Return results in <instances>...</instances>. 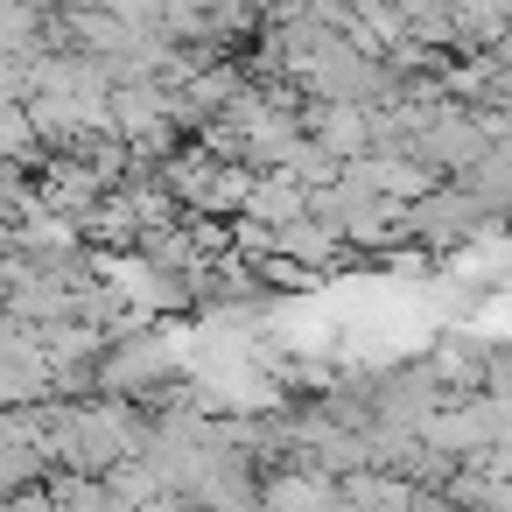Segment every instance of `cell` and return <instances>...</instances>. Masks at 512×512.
<instances>
[{"mask_svg":"<svg viewBox=\"0 0 512 512\" xmlns=\"http://www.w3.org/2000/svg\"><path fill=\"white\" fill-rule=\"evenodd\" d=\"M302 141L344 169V162L372 155V120H365V106H302Z\"/></svg>","mask_w":512,"mask_h":512,"instance_id":"obj_1","label":"cell"},{"mask_svg":"<svg viewBox=\"0 0 512 512\" xmlns=\"http://www.w3.org/2000/svg\"><path fill=\"white\" fill-rule=\"evenodd\" d=\"M337 484L316 470H260V512H330Z\"/></svg>","mask_w":512,"mask_h":512,"instance_id":"obj_2","label":"cell"},{"mask_svg":"<svg viewBox=\"0 0 512 512\" xmlns=\"http://www.w3.org/2000/svg\"><path fill=\"white\" fill-rule=\"evenodd\" d=\"M239 218H253V225H267V232H274V225H288V218H309V190L267 169V176H253V190H246V211H239Z\"/></svg>","mask_w":512,"mask_h":512,"instance_id":"obj_3","label":"cell"}]
</instances>
